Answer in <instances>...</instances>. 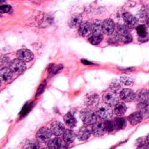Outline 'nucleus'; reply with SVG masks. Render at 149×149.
<instances>
[{
	"label": "nucleus",
	"instance_id": "nucleus-34",
	"mask_svg": "<svg viewBox=\"0 0 149 149\" xmlns=\"http://www.w3.org/2000/svg\"><path fill=\"white\" fill-rule=\"evenodd\" d=\"M45 86V83H42V84L40 85V86H39L38 89L37 90V92H36V95H39L43 91V89L44 88Z\"/></svg>",
	"mask_w": 149,
	"mask_h": 149
},
{
	"label": "nucleus",
	"instance_id": "nucleus-18",
	"mask_svg": "<svg viewBox=\"0 0 149 149\" xmlns=\"http://www.w3.org/2000/svg\"><path fill=\"white\" fill-rule=\"evenodd\" d=\"M63 120L66 124V125L71 129L74 128L77 125V119L73 116V114H72L70 112L66 113L64 116Z\"/></svg>",
	"mask_w": 149,
	"mask_h": 149
},
{
	"label": "nucleus",
	"instance_id": "nucleus-21",
	"mask_svg": "<svg viewBox=\"0 0 149 149\" xmlns=\"http://www.w3.org/2000/svg\"><path fill=\"white\" fill-rule=\"evenodd\" d=\"M77 137V134L74 133L73 131L70 129L65 130L63 135H62V139L63 141L66 143H71L75 140Z\"/></svg>",
	"mask_w": 149,
	"mask_h": 149
},
{
	"label": "nucleus",
	"instance_id": "nucleus-15",
	"mask_svg": "<svg viewBox=\"0 0 149 149\" xmlns=\"http://www.w3.org/2000/svg\"><path fill=\"white\" fill-rule=\"evenodd\" d=\"M13 73L9 68H3L0 72V78L2 82H8L13 78Z\"/></svg>",
	"mask_w": 149,
	"mask_h": 149
},
{
	"label": "nucleus",
	"instance_id": "nucleus-12",
	"mask_svg": "<svg viewBox=\"0 0 149 149\" xmlns=\"http://www.w3.org/2000/svg\"><path fill=\"white\" fill-rule=\"evenodd\" d=\"M120 98L125 102H131L136 98V94L131 89H123L120 93Z\"/></svg>",
	"mask_w": 149,
	"mask_h": 149
},
{
	"label": "nucleus",
	"instance_id": "nucleus-16",
	"mask_svg": "<svg viewBox=\"0 0 149 149\" xmlns=\"http://www.w3.org/2000/svg\"><path fill=\"white\" fill-rule=\"evenodd\" d=\"M123 19L126 25L128 28H133L137 24V20L131 14L129 13H125L123 15Z\"/></svg>",
	"mask_w": 149,
	"mask_h": 149
},
{
	"label": "nucleus",
	"instance_id": "nucleus-37",
	"mask_svg": "<svg viewBox=\"0 0 149 149\" xmlns=\"http://www.w3.org/2000/svg\"><path fill=\"white\" fill-rule=\"evenodd\" d=\"M147 25H148V26L149 27V18L148 19V20H147Z\"/></svg>",
	"mask_w": 149,
	"mask_h": 149
},
{
	"label": "nucleus",
	"instance_id": "nucleus-8",
	"mask_svg": "<svg viewBox=\"0 0 149 149\" xmlns=\"http://www.w3.org/2000/svg\"><path fill=\"white\" fill-rule=\"evenodd\" d=\"M92 134L95 136H101L107 132L104 121H97L91 127Z\"/></svg>",
	"mask_w": 149,
	"mask_h": 149
},
{
	"label": "nucleus",
	"instance_id": "nucleus-7",
	"mask_svg": "<svg viewBox=\"0 0 149 149\" xmlns=\"http://www.w3.org/2000/svg\"><path fill=\"white\" fill-rule=\"evenodd\" d=\"M103 100L104 103L111 107L115 106L119 102L117 94L111 90L106 91L103 94Z\"/></svg>",
	"mask_w": 149,
	"mask_h": 149
},
{
	"label": "nucleus",
	"instance_id": "nucleus-38",
	"mask_svg": "<svg viewBox=\"0 0 149 149\" xmlns=\"http://www.w3.org/2000/svg\"><path fill=\"white\" fill-rule=\"evenodd\" d=\"M41 149H49V148H47V147H46V148H41Z\"/></svg>",
	"mask_w": 149,
	"mask_h": 149
},
{
	"label": "nucleus",
	"instance_id": "nucleus-10",
	"mask_svg": "<svg viewBox=\"0 0 149 149\" xmlns=\"http://www.w3.org/2000/svg\"><path fill=\"white\" fill-rule=\"evenodd\" d=\"M92 131L88 125H84L79 129L77 136L79 140L80 141H85L88 140L91 135Z\"/></svg>",
	"mask_w": 149,
	"mask_h": 149
},
{
	"label": "nucleus",
	"instance_id": "nucleus-29",
	"mask_svg": "<svg viewBox=\"0 0 149 149\" xmlns=\"http://www.w3.org/2000/svg\"><path fill=\"white\" fill-rule=\"evenodd\" d=\"M110 89L111 91L115 93L116 94L118 93H120L122 90L121 85L118 82L111 83L110 85Z\"/></svg>",
	"mask_w": 149,
	"mask_h": 149
},
{
	"label": "nucleus",
	"instance_id": "nucleus-32",
	"mask_svg": "<svg viewBox=\"0 0 149 149\" xmlns=\"http://www.w3.org/2000/svg\"><path fill=\"white\" fill-rule=\"evenodd\" d=\"M104 125H105L107 132H112L115 129L113 120H110L109 119L104 120Z\"/></svg>",
	"mask_w": 149,
	"mask_h": 149
},
{
	"label": "nucleus",
	"instance_id": "nucleus-23",
	"mask_svg": "<svg viewBox=\"0 0 149 149\" xmlns=\"http://www.w3.org/2000/svg\"><path fill=\"white\" fill-rule=\"evenodd\" d=\"M137 109L143 118H149V104L139 103L137 104Z\"/></svg>",
	"mask_w": 149,
	"mask_h": 149
},
{
	"label": "nucleus",
	"instance_id": "nucleus-1",
	"mask_svg": "<svg viewBox=\"0 0 149 149\" xmlns=\"http://www.w3.org/2000/svg\"><path fill=\"white\" fill-rule=\"evenodd\" d=\"M80 118L85 125H92L97 122V116L95 112L90 108L83 109L80 111Z\"/></svg>",
	"mask_w": 149,
	"mask_h": 149
},
{
	"label": "nucleus",
	"instance_id": "nucleus-5",
	"mask_svg": "<svg viewBox=\"0 0 149 149\" xmlns=\"http://www.w3.org/2000/svg\"><path fill=\"white\" fill-rule=\"evenodd\" d=\"M53 133L47 127H43L39 129L36 133V139L40 143H46L52 138Z\"/></svg>",
	"mask_w": 149,
	"mask_h": 149
},
{
	"label": "nucleus",
	"instance_id": "nucleus-4",
	"mask_svg": "<svg viewBox=\"0 0 149 149\" xmlns=\"http://www.w3.org/2000/svg\"><path fill=\"white\" fill-rule=\"evenodd\" d=\"M117 38L124 43H130L132 41V37L126 27L119 25L117 28Z\"/></svg>",
	"mask_w": 149,
	"mask_h": 149
},
{
	"label": "nucleus",
	"instance_id": "nucleus-35",
	"mask_svg": "<svg viewBox=\"0 0 149 149\" xmlns=\"http://www.w3.org/2000/svg\"><path fill=\"white\" fill-rule=\"evenodd\" d=\"M149 148L147 146V145L146 144H140V146H138L137 148L136 149H148Z\"/></svg>",
	"mask_w": 149,
	"mask_h": 149
},
{
	"label": "nucleus",
	"instance_id": "nucleus-19",
	"mask_svg": "<svg viewBox=\"0 0 149 149\" xmlns=\"http://www.w3.org/2000/svg\"><path fill=\"white\" fill-rule=\"evenodd\" d=\"M82 23V16L80 14L73 15L69 20L68 24L69 27L75 28L79 26Z\"/></svg>",
	"mask_w": 149,
	"mask_h": 149
},
{
	"label": "nucleus",
	"instance_id": "nucleus-6",
	"mask_svg": "<svg viewBox=\"0 0 149 149\" xmlns=\"http://www.w3.org/2000/svg\"><path fill=\"white\" fill-rule=\"evenodd\" d=\"M100 103V97L97 93H91L86 94L84 98V103L88 108H96Z\"/></svg>",
	"mask_w": 149,
	"mask_h": 149
},
{
	"label": "nucleus",
	"instance_id": "nucleus-30",
	"mask_svg": "<svg viewBox=\"0 0 149 149\" xmlns=\"http://www.w3.org/2000/svg\"><path fill=\"white\" fill-rule=\"evenodd\" d=\"M102 40H103V36L92 35L89 38L88 41L91 44L96 45H98L100 44L102 42Z\"/></svg>",
	"mask_w": 149,
	"mask_h": 149
},
{
	"label": "nucleus",
	"instance_id": "nucleus-22",
	"mask_svg": "<svg viewBox=\"0 0 149 149\" xmlns=\"http://www.w3.org/2000/svg\"><path fill=\"white\" fill-rule=\"evenodd\" d=\"M143 119V118L141 114L139 112V111L131 113L128 117V120L133 126L136 125L137 124L140 123L142 121Z\"/></svg>",
	"mask_w": 149,
	"mask_h": 149
},
{
	"label": "nucleus",
	"instance_id": "nucleus-33",
	"mask_svg": "<svg viewBox=\"0 0 149 149\" xmlns=\"http://www.w3.org/2000/svg\"><path fill=\"white\" fill-rule=\"evenodd\" d=\"M11 10V7L10 6L7 5V4L1 5V7H0V11H1V13H10Z\"/></svg>",
	"mask_w": 149,
	"mask_h": 149
},
{
	"label": "nucleus",
	"instance_id": "nucleus-9",
	"mask_svg": "<svg viewBox=\"0 0 149 149\" xmlns=\"http://www.w3.org/2000/svg\"><path fill=\"white\" fill-rule=\"evenodd\" d=\"M50 130L54 135L56 136H59L63 135L66 129L63 123L58 120H55L51 123Z\"/></svg>",
	"mask_w": 149,
	"mask_h": 149
},
{
	"label": "nucleus",
	"instance_id": "nucleus-20",
	"mask_svg": "<svg viewBox=\"0 0 149 149\" xmlns=\"http://www.w3.org/2000/svg\"><path fill=\"white\" fill-rule=\"evenodd\" d=\"M91 30L93 35L94 36H103L102 33V23L98 20H94L91 25Z\"/></svg>",
	"mask_w": 149,
	"mask_h": 149
},
{
	"label": "nucleus",
	"instance_id": "nucleus-2",
	"mask_svg": "<svg viewBox=\"0 0 149 149\" xmlns=\"http://www.w3.org/2000/svg\"><path fill=\"white\" fill-rule=\"evenodd\" d=\"M95 112L98 117L103 120H108L113 115V110L111 106L105 103L99 104L96 107Z\"/></svg>",
	"mask_w": 149,
	"mask_h": 149
},
{
	"label": "nucleus",
	"instance_id": "nucleus-17",
	"mask_svg": "<svg viewBox=\"0 0 149 149\" xmlns=\"http://www.w3.org/2000/svg\"><path fill=\"white\" fill-rule=\"evenodd\" d=\"M45 143L47 147L49 149H60L62 146V140L58 136H56L51 138Z\"/></svg>",
	"mask_w": 149,
	"mask_h": 149
},
{
	"label": "nucleus",
	"instance_id": "nucleus-36",
	"mask_svg": "<svg viewBox=\"0 0 149 149\" xmlns=\"http://www.w3.org/2000/svg\"><path fill=\"white\" fill-rule=\"evenodd\" d=\"M146 144L147 146L149 148V135L146 137Z\"/></svg>",
	"mask_w": 149,
	"mask_h": 149
},
{
	"label": "nucleus",
	"instance_id": "nucleus-28",
	"mask_svg": "<svg viewBox=\"0 0 149 149\" xmlns=\"http://www.w3.org/2000/svg\"><path fill=\"white\" fill-rule=\"evenodd\" d=\"M136 32L141 39H146L148 37L146 28L144 25H140L136 28Z\"/></svg>",
	"mask_w": 149,
	"mask_h": 149
},
{
	"label": "nucleus",
	"instance_id": "nucleus-13",
	"mask_svg": "<svg viewBox=\"0 0 149 149\" xmlns=\"http://www.w3.org/2000/svg\"><path fill=\"white\" fill-rule=\"evenodd\" d=\"M102 29L103 33H104L106 35H111L115 29V24L114 22L110 19L105 20L102 23Z\"/></svg>",
	"mask_w": 149,
	"mask_h": 149
},
{
	"label": "nucleus",
	"instance_id": "nucleus-25",
	"mask_svg": "<svg viewBox=\"0 0 149 149\" xmlns=\"http://www.w3.org/2000/svg\"><path fill=\"white\" fill-rule=\"evenodd\" d=\"M127 110V107L123 102H118L115 106L114 112L118 116H121L123 115L126 113Z\"/></svg>",
	"mask_w": 149,
	"mask_h": 149
},
{
	"label": "nucleus",
	"instance_id": "nucleus-3",
	"mask_svg": "<svg viewBox=\"0 0 149 149\" xmlns=\"http://www.w3.org/2000/svg\"><path fill=\"white\" fill-rule=\"evenodd\" d=\"M9 68L14 74H19L26 70V65L23 61L17 58L10 62Z\"/></svg>",
	"mask_w": 149,
	"mask_h": 149
},
{
	"label": "nucleus",
	"instance_id": "nucleus-11",
	"mask_svg": "<svg viewBox=\"0 0 149 149\" xmlns=\"http://www.w3.org/2000/svg\"><path fill=\"white\" fill-rule=\"evenodd\" d=\"M17 57L24 62H29L33 60L34 55L29 49H20L17 52Z\"/></svg>",
	"mask_w": 149,
	"mask_h": 149
},
{
	"label": "nucleus",
	"instance_id": "nucleus-24",
	"mask_svg": "<svg viewBox=\"0 0 149 149\" xmlns=\"http://www.w3.org/2000/svg\"><path fill=\"white\" fill-rule=\"evenodd\" d=\"M136 98L139 103L149 104V92L146 90H141L137 95H136Z\"/></svg>",
	"mask_w": 149,
	"mask_h": 149
},
{
	"label": "nucleus",
	"instance_id": "nucleus-31",
	"mask_svg": "<svg viewBox=\"0 0 149 149\" xmlns=\"http://www.w3.org/2000/svg\"><path fill=\"white\" fill-rule=\"evenodd\" d=\"M120 80L122 83L126 85H131L134 83L133 79L128 75H122L120 77Z\"/></svg>",
	"mask_w": 149,
	"mask_h": 149
},
{
	"label": "nucleus",
	"instance_id": "nucleus-14",
	"mask_svg": "<svg viewBox=\"0 0 149 149\" xmlns=\"http://www.w3.org/2000/svg\"><path fill=\"white\" fill-rule=\"evenodd\" d=\"M78 33L83 37L88 36L92 33L91 26L90 23L86 21L82 22L79 26Z\"/></svg>",
	"mask_w": 149,
	"mask_h": 149
},
{
	"label": "nucleus",
	"instance_id": "nucleus-26",
	"mask_svg": "<svg viewBox=\"0 0 149 149\" xmlns=\"http://www.w3.org/2000/svg\"><path fill=\"white\" fill-rule=\"evenodd\" d=\"M115 128L118 130H121L125 128L127 126V120L125 118L118 117L113 120Z\"/></svg>",
	"mask_w": 149,
	"mask_h": 149
},
{
	"label": "nucleus",
	"instance_id": "nucleus-27",
	"mask_svg": "<svg viewBox=\"0 0 149 149\" xmlns=\"http://www.w3.org/2000/svg\"><path fill=\"white\" fill-rule=\"evenodd\" d=\"M39 141L35 140H28L23 145V149H40Z\"/></svg>",
	"mask_w": 149,
	"mask_h": 149
}]
</instances>
